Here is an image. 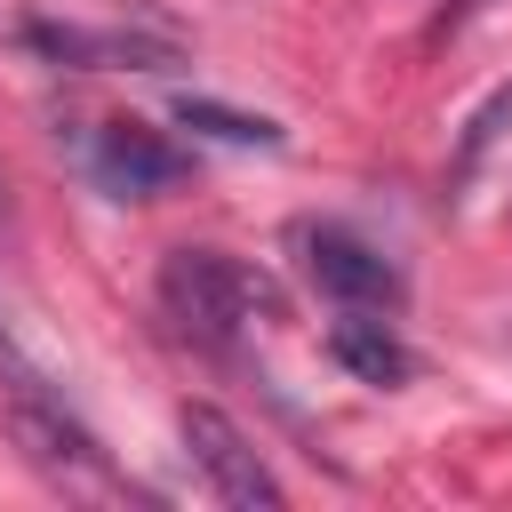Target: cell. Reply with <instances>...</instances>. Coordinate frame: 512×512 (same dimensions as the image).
<instances>
[{"label": "cell", "instance_id": "cell-8", "mask_svg": "<svg viewBox=\"0 0 512 512\" xmlns=\"http://www.w3.org/2000/svg\"><path fill=\"white\" fill-rule=\"evenodd\" d=\"M176 120L192 128V136H216V144H280V120H264V112H232V104H216V96H176Z\"/></svg>", "mask_w": 512, "mask_h": 512}, {"label": "cell", "instance_id": "cell-1", "mask_svg": "<svg viewBox=\"0 0 512 512\" xmlns=\"http://www.w3.org/2000/svg\"><path fill=\"white\" fill-rule=\"evenodd\" d=\"M160 312H168L192 344H240L256 320H280V288H272V272H256L248 256L168 248V264H160Z\"/></svg>", "mask_w": 512, "mask_h": 512}, {"label": "cell", "instance_id": "cell-3", "mask_svg": "<svg viewBox=\"0 0 512 512\" xmlns=\"http://www.w3.org/2000/svg\"><path fill=\"white\" fill-rule=\"evenodd\" d=\"M176 432H184V456L200 464V480H208L216 504H240V512H280L288 504V488L272 480V464L256 456V440L216 400H184L176 408Z\"/></svg>", "mask_w": 512, "mask_h": 512}, {"label": "cell", "instance_id": "cell-2", "mask_svg": "<svg viewBox=\"0 0 512 512\" xmlns=\"http://www.w3.org/2000/svg\"><path fill=\"white\" fill-rule=\"evenodd\" d=\"M8 424H16V448H24V464L48 480V488H64V496H96V504H120L128 496V480L112 472V456L96 448V432L64 408V392H16L8 400Z\"/></svg>", "mask_w": 512, "mask_h": 512}, {"label": "cell", "instance_id": "cell-7", "mask_svg": "<svg viewBox=\"0 0 512 512\" xmlns=\"http://www.w3.org/2000/svg\"><path fill=\"white\" fill-rule=\"evenodd\" d=\"M328 360H336L344 376H360V384H384V392L416 376V352L392 336L384 312H344V320L328 328Z\"/></svg>", "mask_w": 512, "mask_h": 512}, {"label": "cell", "instance_id": "cell-6", "mask_svg": "<svg viewBox=\"0 0 512 512\" xmlns=\"http://www.w3.org/2000/svg\"><path fill=\"white\" fill-rule=\"evenodd\" d=\"M16 40L48 64H72V72H112V64H136V72H160L176 64L168 40H136V32H80V24H16Z\"/></svg>", "mask_w": 512, "mask_h": 512}, {"label": "cell", "instance_id": "cell-5", "mask_svg": "<svg viewBox=\"0 0 512 512\" xmlns=\"http://www.w3.org/2000/svg\"><path fill=\"white\" fill-rule=\"evenodd\" d=\"M304 272H312V288L336 296L344 312H400V296H408L400 264H392L384 248H368L360 232H344V224H312V232H304Z\"/></svg>", "mask_w": 512, "mask_h": 512}, {"label": "cell", "instance_id": "cell-4", "mask_svg": "<svg viewBox=\"0 0 512 512\" xmlns=\"http://www.w3.org/2000/svg\"><path fill=\"white\" fill-rule=\"evenodd\" d=\"M88 176L112 200H168L192 176V152L168 128H152V120H104L88 136Z\"/></svg>", "mask_w": 512, "mask_h": 512}]
</instances>
